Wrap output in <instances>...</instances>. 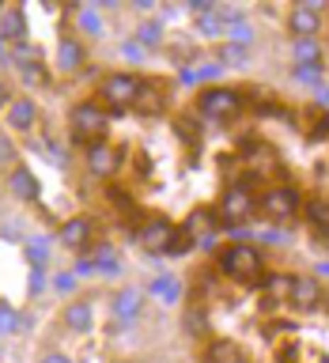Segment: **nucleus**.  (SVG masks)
Returning a JSON list of instances; mask_svg holds the SVG:
<instances>
[{
  "mask_svg": "<svg viewBox=\"0 0 329 363\" xmlns=\"http://www.w3.org/2000/svg\"><path fill=\"white\" fill-rule=\"evenodd\" d=\"M68 129H72V140L76 144H99V140H106V133H110V113L99 106V102H76L72 113H68Z\"/></svg>",
  "mask_w": 329,
  "mask_h": 363,
  "instance_id": "obj_1",
  "label": "nucleus"
},
{
  "mask_svg": "<svg viewBox=\"0 0 329 363\" xmlns=\"http://www.w3.org/2000/svg\"><path fill=\"white\" fill-rule=\"evenodd\" d=\"M220 272L231 277L235 284H257L261 272H265V261H261V250L250 242H235L220 254Z\"/></svg>",
  "mask_w": 329,
  "mask_h": 363,
  "instance_id": "obj_2",
  "label": "nucleus"
},
{
  "mask_svg": "<svg viewBox=\"0 0 329 363\" xmlns=\"http://www.w3.org/2000/svg\"><path fill=\"white\" fill-rule=\"evenodd\" d=\"M140 87H144V79L136 76V72H110V76H102V84H99V106L102 110H133L136 106V99H140Z\"/></svg>",
  "mask_w": 329,
  "mask_h": 363,
  "instance_id": "obj_3",
  "label": "nucleus"
},
{
  "mask_svg": "<svg viewBox=\"0 0 329 363\" xmlns=\"http://www.w3.org/2000/svg\"><path fill=\"white\" fill-rule=\"evenodd\" d=\"M197 110L204 113V118H212V121H231L238 110H242V95H238V87H220V84H208V87H201V95H197Z\"/></svg>",
  "mask_w": 329,
  "mask_h": 363,
  "instance_id": "obj_4",
  "label": "nucleus"
},
{
  "mask_svg": "<svg viewBox=\"0 0 329 363\" xmlns=\"http://www.w3.org/2000/svg\"><path fill=\"white\" fill-rule=\"evenodd\" d=\"M254 212H257V201H254V193H250L246 186H227L220 204H216V216H220V223H227V227L246 223Z\"/></svg>",
  "mask_w": 329,
  "mask_h": 363,
  "instance_id": "obj_5",
  "label": "nucleus"
},
{
  "mask_svg": "<svg viewBox=\"0 0 329 363\" xmlns=\"http://www.w3.org/2000/svg\"><path fill=\"white\" fill-rule=\"evenodd\" d=\"M288 30H291V38H318V30H322V0H299V4H291Z\"/></svg>",
  "mask_w": 329,
  "mask_h": 363,
  "instance_id": "obj_6",
  "label": "nucleus"
},
{
  "mask_svg": "<svg viewBox=\"0 0 329 363\" xmlns=\"http://www.w3.org/2000/svg\"><path fill=\"white\" fill-rule=\"evenodd\" d=\"M257 212L261 216H269L272 223H284V220H291L295 212H299V193L288 189V186H272L265 197L257 201Z\"/></svg>",
  "mask_w": 329,
  "mask_h": 363,
  "instance_id": "obj_7",
  "label": "nucleus"
},
{
  "mask_svg": "<svg viewBox=\"0 0 329 363\" xmlns=\"http://www.w3.org/2000/svg\"><path fill=\"white\" fill-rule=\"evenodd\" d=\"M84 163H87V170L95 178H113V174H118V167H121V147H113L106 140L87 144L84 147Z\"/></svg>",
  "mask_w": 329,
  "mask_h": 363,
  "instance_id": "obj_8",
  "label": "nucleus"
},
{
  "mask_svg": "<svg viewBox=\"0 0 329 363\" xmlns=\"http://www.w3.org/2000/svg\"><path fill=\"white\" fill-rule=\"evenodd\" d=\"M322 299H325V291H322V280H318L314 272H299V277H291V295H288L291 306H299V311H318Z\"/></svg>",
  "mask_w": 329,
  "mask_h": 363,
  "instance_id": "obj_9",
  "label": "nucleus"
},
{
  "mask_svg": "<svg viewBox=\"0 0 329 363\" xmlns=\"http://www.w3.org/2000/svg\"><path fill=\"white\" fill-rule=\"evenodd\" d=\"M84 61H87V45L76 38V34H61L57 38V72L61 76H76L79 68H84Z\"/></svg>",
  "mask_w": 329,
  "mask_h": 363,
  "instance_id": "obj_10",
  "label": "nucleus"
},
{
  "mask_svg": "<svg viewBox=\"0 0 329 363\" xmlns=\"http://www.w3.org/2000/svg\"><path fill=\"white\" fill-rule=\"evenodd\" d=\"M216 223H220V216H216L212 208H193V212H189V220L182 223V231H186L193 242L212 246V242H216Z\"/></svg>",
  "mask_w": 329,
  "mask_h": 363,
  "instance_id": "obj_11",
  "label": "nucleus"
},
{
  "mask_svg": "<svg viewBox=\"0 0 329 363\" xmlns=\"http://www.w3.org/2000/svg\"><path fill=\"white\" fill-rule=\"evenodd\" d=\"M91 238H95V227H91V220H84V216L65 220L61 231H57V242H61L65 250H87Z\"/></svg>",
  "mask_w": 329,
  "mask_h": 363,
  "instance_id": "obj_12",
  "label": "nucleus"
},
{
  "mask_svg": "<svg viewBox=\"0 0 329 363\" xmlns=\"http://www.w3.org/2000/svg\"><path fill=\"white\" fill-rule=\"evenodd\" d=\"M174 231H178V227L170 223V220L155 216V220H147V223L140 227V242H144V250H152V254H167V246H170V238H174Z\"/></svg>",
  "mask_w": 329,
  "mask_h": 363,
  "instance_id": "obj_13",
  "label": "nucleus"
},
{
  "mask_svg": "<svg viewBox=\"0 0 329 363\" xmlns=\"http://www.w3.org/2000/svg\"><path fill=\"white\" fill-rule=\"evenodd\" d=\"M61 322H65L68 333L84 337V333H91V325H95V306H91V299H72L65 306Z\"/></svg>",
  "mask_w": 329,
  "mask_h": 363,
  "instance_id": "obj_14",
  "label": "nucleus"
},
{
  "mask_svg": "<svg viewBox=\"0 0 329 363\" xmlns=\"http://www.w3.org/2000/svg\"><path fill=\"white\" fill-rule=\"evenodd\" d=\"M4 121H8L11 133H30L34 125H38V106H34V99H27V95H23V99H11Z\"/></svg>",
  "mask_w": 329,
  "mask_h": 363,
  "instance_id": "obj_15",
  "label": "nucleus"
},
{
  "mask_svg": "<svg viewBox=\"0 0 329 363\" xmlns=\"http://www.w3.org/2000/svg\"><path fill=\"white\" fill-rule=\"evenodd\" d=\"M8 186H11V193H16L19 201H38V197H42V182H38V174H34L30 167H23V163L11 167Z\"/></svg>",
  "mask_w": 329,
  "mask_h": 363,
  "instance_id": "obj_16",
  "label": "nucleus"
},
{
  "mask_svg": "<svg viewBox=\"0 0 329 363\" xmlns=\"http://www.w3.org/2000/svg\"><path fill=\"white\" fill-rule=\"evenodd\" d=\"M110 311H113V318H118V322H125V325H129L133 318L144 311V295L136 291V288H125V291H118V295H113V306H110Z\"/></svg>",
  "mask_w": 329,
  "mask_h": 363,
  "instance_id": "obj_17",
  "label": "nucleus"
},
{
  "mask_svg": "<svg viewBox=\"0 0 329 363\" xmlns=\"http://www.w3.org/2000/svg\"><path fill=\"white\" fill-rule=\"evenodd\" d=\"M322 42L318 38H291V57L299 61L303 68H322Z\"/></svg>",
  "mask_w": 329,
  "mask_h": 363,
  "instance_id": "obj_18",
  "label": "nucleus"
},
{
  "mask_svg": "<svg viewBox=\"0 0 329 363\" xmlns=\"http://www.w3.org/2000/svg\"><path fill=\"white\" fill-rule=\"evenodd\" d=\"M288 295H291V272H272L265 280V306L288 303Z\"/></svg>",
  "mask_w": 329,
  "mask_h": 363,
  "instance_id": "obj_19",
  "label": "nucleus"
},
{
  "mask_svg": "<svg viewBox=\"0 0 329 363\" xmlns=\"http://www.w3.org/2000/svg\"><path fill=\"white\" fill-rule=\"evenodd\" d=\"M23 34H27V19H23L19 8H11L0 16V38L4 42H23Z\"/></svg>",
  "mask_w": 329,
  "mask_h": 363,
  "instance_id": "obj_20",
  "label": "nucleus"
},
{
  "mask_svg": "<svg viewBox=\"0 0 329 363\" xmlns=\"http://www.w3.org/2000/svg\"><path fill=\"white\" fill-rule=\"evenodd\" d=\"M163 106H167L163 91H159L155 84H144V87H140V99H136L133 110H140V113H163Z\"/></svg>",
  "mask_w": 329,
  "mask_h": 363,
  "instance_id": "obj_21",
  "label": "nucleus"
},
{
  "mask_svg": "<svg viewBox=\"0 0 329 363\" xmlns=\"http://www.w3.org/2000/svg\"><path fill=\"white\" fill-rule=\"evenodd\" d=\"M238 356H242V352H238L235 340H212L208 352H204V359H208V363H235Z\"/></svg>",
  "mask_w": 329,
  "mask_h": 363,
  "instance_id": "obj_22",
  "label": "nucleus"
},
{
  "mask_svg": "<svg viewBox=\"0 0 329 363\" xmlns=\"http://www.w3.org/2000/svg\"><path fill=\"white\" fill-rule=\"evenodd\" d=\"M136 45H140V50H144V45H152V50H155V45H163V23H140V27H136Z\"/></svg>",
  "mask_w": 329,
  "mask_h": 363,
  "instance_id": "obj_23",
  "label": "nucleus"
},
{
  "mask_svg": "<svg viewBox=\"0 0 329 363\" xmlns=\"http://www.w3.org/2000/svg\"><path fill=\"white\" fill-rule=\"evenodd\" d=\"M197 30L204 34V38H220V34L227 30V23L220 19V11L212 8V11H204V16L197 19Z\"/></svg>",
  "mask_w": 329,
  "mask_h": 363,
  "instance_id": "obj_24",
  "label": "nucleus"
},
{
  "mask_svg": "<svg viewBox=\"0 0 329 363\" xmlns=\"http://www.w3.org/2000/svg\"><path fill=\"white\" fill-rule=\"evenodd\" d=\"M76 19H79V30L91 34V38H99V34H102V16H99L95 8H79Z\"/></svg>",
  "mask_w": 329,
  "mask_h": 363,
  "instance_id": "obj_25",
  "label": "nucleus"
},
{
  "mask_svg": "<svg viewBox=\"0 0 329 363\" xmlns=\"http://www.w3.org/2000/svg\"><path fill=\"white\" fill-rule=\"evenodd\" d=\"M220 61L223 65H246L250 61V50H246V45H235V42H223L220 45Z\"/></svg>",
  "mask_w": 329,
  "mask_h": 363,
  "instance_id": "obj_26",
  "label": "nucleus"
},
{
  "mask_svg": "<svg viewBox=\"0 0 329 363\" xmlns=\"http://www.w3.org/2000/svg\"><path fill=\"white\" fill-rule=\"evenodd\" d=\"M227 30H231V42H235V45H246V50H250V42H254V27H250L246 19L227 23Z\"/></svg>",
  "mask_w": 329,
  "mask_h": 363,
  "instance_id": "obj_27",
  "label": "nucleus"
},
{
  "mask_svg": "<svg viewBox=\"0 0 329 363\" xmlns=\"http://www.w3.org/2000/svg\"><path fill=\"white\" fill-rule=\"evenodd\" d=\"M19 322H23V318H19V311H16V306L0 299V333H16V329H19Z\"/></svg>",
  "mask_w": 329,
  "mask_h": 363,
  "instance_id": "obj_28",
  "label": "nucleus"
},
{
  "mask_svg": "<svg viewBox=\"0 0 329 363\" xmlns=\"http://www.w3.org/2000/svg\"><path fill=\"white\" fill-rule=\"evenodd\" d=\"M197 246L186 231H174V238H170V246H167V257H182V254H189V250Z\"/></svg>",
  "mask_w": 329,
  "mask_h": 363,
  "instance_id": "obj_29",
  "label": "nucleus"
},
{
  "mask_svg": "<svg viewBox=\"0 0 329 363\" xmlns=\"http://www.w3.org/2000/svg\"><path fill=\"white\" fill-rule=\"evenodd\" d=\"M19 76L27 79V84H34V87H42L45 79H50V76H45V68H42L38 61H30V65H19Z\"/></svg>",
  "mask_w": 329,
  "mask_h": 363,
  "instance_id": "obj_30",
  "label": "nucleus"
},
{
  "mask_svg": "<svg viewBox=\"0 0 329 363\" xmlns=\"http://www.w3.org/2000/svg\"><path fill=\"white\" fill-rule=\"evenodd\" d=\"M27 257L34 261V269H42V265H45V257H50V246H45L42 238H34V242L27 246Z\"/></svg>",
  "mask_w": 329,
  "mask_h": 363,
  "instance_id": "obj_31",
  "label": "nucleus"
},
{
  "mask_svg": "<svg viewBox=\"0 0 329 363\" xmlns=\"http://www.w3.org/2000/svg\"><path fill=\"white\" fill-rule=\"evenodd\" d=\"M311 220H314L318 227H329V208H325L322 201H314V204H311Z\"/></svg>",
  "mask_w": 329,
  "mask_h": 363,
  "instance_id": "obj_32",
  "label": "nucleus"
},
{
  "mask_svg": "<svg viewBox=\"0 0 329 363\" xmlns=\"http://www.w3.org/2000/svg\"><path fill=\"white\" fill-rule=\"evenodd\" d=\"M53 288L68 295V291H72V288H76V280H72V277H68V272H61V277H53Z\"/></svg>",
  "mask_w": 329,
  "mask_h": 363,
  "instance_id": "obj_33",
  "label": "nucleus"
},
{
  "mask_svg": "<svg viewBox=\"0 0 329 363\" xmlns=\"http://www.w3.org/2000/svg\"><path fill=\"white\" fill-rule=\"evenodd\" d=\"M318 72H322V68H303V65H295V79H306V84H314Z\"/></svg>",
  "mask_w": 329,
  "mask_h": 363,
  "instance_id": "obj_34",
  "label": "nucleus"
},
{
  "mask_svg": "<svg viewBox=\"0 0 329 363\" xmlns=\"http://www.w3.org/2000/svg\"><path fill=\"white\" fill-rule=\"evenodd\" d=\"M11 159H16V147H11V140H4V136H0V163H11Z\"/></svg>",
  "mask_w": 329,
  "mask_h": 363,
  "instance_id": "obj_35",
  "label": "nucleus"
},
{
  "mask_svg": "<svg viewBox=\"0 0 329 363\" xmlns=\"http://www.w3.org/2000/svg\"><path fill=\"white\" fill-rule=\"evenodd\" d=\"M152 291H155V295H163V299H174V288H170V280H155V284H152Z\"/></svg>",
  "mask_w": 329,
  "mask_h": 363,
  "instance_id": "obj_36",
  "label": "nucleus"
},
{
  "mask_svg": "<svg viewBox=\"0 0 329 363\" xmlns=\"http://www.w3.org/2000/svg\"><path fill=\"white\" fill-rule=\"evenodd\" d=\"M76 272H79V277H91V272H95V261H91V257H79V261H76Z\"/></svg>",
  "mask_w": 329,
  "mask_h": 363,
  "instance_id": "obj_37",
  "label": "nucleus"
},
{
  "mask_svg": "<svg viewBox=\"0 0 329 363\" xmlns=\"http://www.w3.org/2000/svg\"><path fill=\"white\" fill-rule=\"evenodd\" d=\"M38 363H72V359H68L65 352H45V356H42Z\"/></svg>",
  "mask_w": 329,
  "mask_h": 363,
  "instance_id": "obj_38",
  "label": "nucleus"
},
{
  "mask_svg": "<svg viewBox=\"0 0 329 363\" xmlns=\"http://www.w3.org/2000/svg\"><path fill=\"white\" fill-rule=\"evenodd\" d=\"M42 284H45L42 269H30V291H42Z\"/></svg>",
  "mask_w": 329,
  "mask_h": 363,
  "instance_id": "obj_39",
  "label": "nucleus"
},
{
  "mask_svg": "<svg viewBox=\"0 0 329 363\" xmlns=\"http://www.w3.org/2000/svg\"><path fill=\"white\" fill-rule=\"evenodd\" d=\"M125 57H133V61H136V57H140V45H136V42H125Z\"/></svg>",
  "mask_w": 329,
  "mask_h": 363,
  "instance_id": "obj_40",
  "label": "nucleus"
},
{
  "mask_svg": "<svg viewBox=\"0 0 329 363\" xmlns=\"http://www.w3.org/2000/svg\"><path fill=\"white\" fill-rule=\"evenodd\" d=\"M8 102V87H4V79H0V106Z\"/></svg>",
  "mask_w": 329,
  "mask_h": 363,
  "instance_id": "obj_41",
  "label": "nucleus"
},
{
  "mask_svg": "<svg viewBox=\"0 0 329 363\" xmlns=\"http://www.w3.org/2000/svg\"><path fill=\"white\" fill-rule=\"evenodd\" d=\"M318 272H322V277H329V261H325V265H318Z\"/></svg>",
  "mask_w": 329,
  "mask_h": 363,
  "instance_id": "obj_42",
  "label": "nucleus"
},
{
  "mask_svg": "<svg viewBox=\"0 0 329 363\" xmlns=\"http://www.w3.org/2000/svg\"><path fill=\"white\" fill-rule=\"evenodd\" d=\"M235 363H250V359H246V356H238V359H235Z\"/></svg>",
  "mask_w": 329,
  "mask_h": 363,
  "instance_id": "obj_43",
  "label": "nucleus"
},
{
  "mask_svg": "<svg viewBox=\"0 0 329 363\" xmlns=\"http://www.w3.org/2000/svg\"><path fill=\"white\" fill-rule=\"evenodd\" d=\"M0 53H4V38H0Z\"/></svg>",
  "mask_w": 329,
  "mask_h": 363,
  "instance_id": "obj_44",
  "label": "nucleus"
},
{
  "mask_svg": "<svg viewBox=\"0 0 329 363\" xmlns=\"http://www.w3.org/2000/svg\"><path fill=\"white\" fill-rule=\"evenodd\" d=\"M118 363H129V359H118Z\"/></svg>",
  "mask_w": 329,
  "mask_h": 363,
  "instance_id": "obj_45",
  "label": "nucleus"
}]
</instances>
